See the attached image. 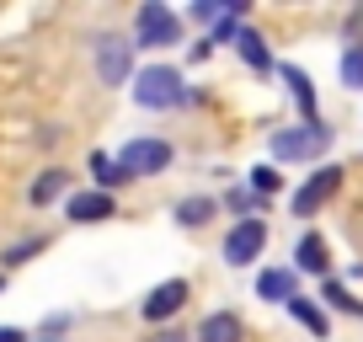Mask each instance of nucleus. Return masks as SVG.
Listing matches in <instances>:
<instances>
[{
	"instance_id": "nucleus-6",
	"label": "nucleus",
	"mask_w": 363,
	"mask_h": 342,
	"mask_svg": "<svg viewBox=\"0 0 363 342\" xmlns=\"http://www.w3.org/2000/svg\"><path fill=\"white\" fill-rule=\"evenodd\" d=\"M262 246H267V225H262V219H240V225L225 236V263L230 267H251Z\"/></svg>"
},
{
	"instance_id": "nucleus-11",
	"label": "nucleus",
	"mask_w": 363,
	"mask_h": 342,
	"mask_svg": "<svg viewBox=\"0 0 363 342\" xmlns=\"http://www.w3.org/2000/svg\"><path fill=\"white\" fill-rule=\"evenodd\" d=\"M284 80L294 86V102H299V113H305V123H320V107H315V92H310V80L299 75L294 65H284Z\"/></svg>"
},
{
	"instance_id": "nucleus-8",
	"label": "nucleus",
	"mask_w": 363,
	"mask_h": 342,
	"mask_svg": "<svg viewBox=\"0 0 363 342\" xmlns=\"http://www.w3.org/2000/svg\"><path fill=\"white\" fill-rule=\"evenodd\" d=\"M182 305H187V278H166V284H155L145 294L139 310H145V321H171Z\"/></svg>"
},
{
	"instance_id": "nucleus-18",
	"label": "nucleus",
	"mask_w": 363,
	"mask_h": 342,
	"mask_svg": "<svg viewBox=\"0 0 363 342\" xmlns=\"http://www.w3.org/2000/svg\"><path fill=\"white\" fill-rule=\"evenodd\" d=\"M289 310H294V316L305 321L315 337H326V331H331V326H326V316H320V305H310V299H299V294H294V299H289Z\"/></svg>"
},
{
	"instance_id": "nucleus-4",
	"label": "nucleus",
	"mask_w": 363,
	"mask_h": 342,
	"mask_svg": "<svg viewBox=\"0 0 363 342\" xmlns=\"http://www.w3.org/2000/svg\"><path fill=\"white\" fill-rule=\"evenodd\" d=\"M128 65H134V43L128 38H118V33L96 38V75H102V86H123Z\"/></svg>"
},
{
	"instance_id": "nucleus-5",
	"label": "nucleus",
	"mask_w": 363,
	"mask_h": 342,
	"mask_svg": "<svg viewBox=\"0 0 363 342\" xmlns=\"http://www.w3.org/2000/svg\"><path fill=\"white\" fill-rule=\"evenodd\" d=\"M118 166H123L128 177H155V171L171 166V145L166 139H134V145H123Z\"/></svg>"
},
{
	"instance_id": "nucleus-15",
	"label": "nucleus",
	"mask_w": 363,
	"mask_h": 342,
	"mask_svg": "<svg viewBox=\"0 0 363 342\" xmlns=\"http://www.w3.org/2000/svg\"><path fill=\"white\" fill-rule=\"evenodd\" d=\"M65 187H69V177H65V171H43V177L33 182V204H54V198L65 193Z\"/></svg>"
},
{
	"instance_id": "nucleus-20",
	"label": "nucleus",
	"mask_w": 363,
	"mask_h": 342,
	"mask_svg": "<svg viewBox=\"0 0 363 342\" xmlns=\"http://www.w3.org/2000/svg\"><path fill=\"white\" fill-rule=\"evenodd\" d=\"M251 187H257V193H278V171H272V166H257V171H251Z\"/></svg>"
},
{
	"instance_id": "nucleus-22",
	"label": "nucleus",
	"mask_w": 363,
	"mask_h": 342,
	"mask_svg": "<svg viewBox=\"0 0 363 342\" xmlns=\"http://www.w3.org/2000/svg\"><path fill=\"white\" fill-rule=\"evenodd\" d=\"M326 299H331L337 310H358V299H352V294H347L342 284H326Z\"/></svg>"
},
{
	"instance_id": "nucleus-10",
	"label": "nucleus",
	"mask_w": 363,
	"mask_h": 342,
	"mask_svg": "<svg viewBox=\"0 0 363 342\" xmlns=\"http://www.w3.org/2000/svg\"><path fill=\"white\" fill-rule=\"evenodd\" d=\"M257 294H262V299H284V305H289V299H294V273H284V267H267V273L257 278Z\"/></svg>"
},
{
	"instance_id": "nucleus-9",
	"label": "nucleus",
	"mask_w": 363,
	"mask_h": 342,
	"mask_svg": "<svg viewBox=\"0 0 363 342\" xmlns=\"http://www.w3.org/2000/svg\"><path fill=\"white\" fill-rule=\"evenodd\" d=\"M113 214V198L107 193H75L69 198V219L75 225H96V219H107Z\"/></svg>"
},
{
	"instance_id": "nucleus-3",
	"label": "nucleus",
	"mask_w": 363,
	"mask_h": 342,
	"mask_svg": "<svg viewBox=\"0 0 363 342\" xmlns=\"http://www.w3.org/2000/svg\"><path fill=\"white\" fill-rule=\"evenodd\" d=\"M134 33H139V43H145V48H171V43H182L177 11H171V6H160V0H145V6H139Z\"/></svg>"
},
{
	"instance_id": "nucleus-23",
	"label": "nucleus",
	"mask_w": 363,
	"mask_h": 342,
	"mask_svg": "<svg viewBox=\"0 0 363 342\" xmlns=\"http://www.w3.org/2000/svg\"><path fill=\"white\" fill-rule=\"evenodd\" d=\"M0 342H27V331H16V326H0Z\"/></svg>"
},
{
	"instance_id": "nucleus-14",
	"label": "nucleus",
	"mask_w": 363,
	"mask_h": 342,
	"mask_svg": "<svg viewBox=\"0 0 363 342\" xmlns=\"http://www.w3.org/2000/svg\"><path fill=\"white\" fill-rule=\"evenodd\" d=\"M91 177H96V187H118V182L128 177V171L118 166L113 155H102V150H96V155H91Z\"/></svg>"
},
{
	"instance_id": "nucleus-2",
	"label": "nucleus",
	"mask_w": 363,
	"mask_h": 342,
	"mask_svg": "<svg viewBox=\"0 0 363 342\" xmlns=\"http://www.w3.org/2000/svg\"><path fill=\"white\" fill-rule=\"evenodd\" d=\"M326 145H331V128H320V123L278 128L272 134V160H315V155H326Z\"/></svg>"
},
{
	"instance_id": "nucleus-7",
	"label": "nucleus",
	"mask_w": 363,
	"mask_h": 342,
	"mask_svg": "<svg viewBox=\"0 0 363 342\" xmlns=\"http://www.w3.org/2000/svg\"><path fill=\"white\" fill-rule=\"evenodd\" d=\"M337 182H342V166H320L315 177H310V182L294 193V214H299V219H310V214H315V209L326 204L331 193H337Z\"/></svg>"
},
{
	"instance_id": "nucleus-25",
	"label": "nucleus",
	"mask_w": 363,
	"mask_h": 342,
	"mask_svg": "<svg viewBox=\"0 0 363 342\" xmlns=\"http://www.w3.org/2000/svg\"><path fill=\"white\" fill-rule=\"evenodd\" d=\"M0 289H6V278H0Z\"/></svg>"
},
{
	"instance_id": "nucleus-19",
	"label": "nucleus",
	"mask_w": 363,
	"mask_h": 342,
	"mask_svg": "<svg viewBox=\"0 0 363 342\" xmlns=\"http://www.w3.org/2000/svg\"><path fill=\"white\" fill-rule=\"evenodd\" d=\"M342 80H347L352 92L363 86V43H358V48H347V59H342Z\"/></svg>"
},
{
	"instance_id": "nucleus-17",
	"label": "nucleus",
	"mask_w": 363,
	"mask_h": 342,
	"mask_svg": "<svg viewBox=\"0 0 363 342\" xmlns=\"http://www.w3.org/2000/svg\"><path fill=\"white\" fill-rule=\"evenodd\" d=\"M299 267H305V273H326V246H320V236L299 241Z\"/></svg>"
},
{
	"instance_id": "nucleus-13",
	"label": "nucleus",
	"mask_w": 363,
	"mask_h": 342,
	"mask_svg": "<svg viewBox=\"0 0 363 342\" xmlns=\"http://www.w3.org/2000/svg\"><path fill=\"white\" fill-rule=\"evenodd\" d=\"M235 48H240V59H246L251 70H272V54H267V43H262L257 33H246V27H240V33H235Z\"/></svg>"
},
{
	"instance_id": "nucleus-21",
	"label": "nucleus",
	"mask_w": 363,
	"mask_h": 342,
	"mask_svg": "<svg viewBox=\"0 0 363 342\" xmlns=\"http://www.w3.org/2000/svg\"><path fill=\"white\" fill-rule=\"evenodd\" d=\"M33 251H43V236H33V241H22V246H11V251H6V263H27V257H33Z\"/></svg>"
},
{
	"instance_id": "nucleus-16",
	"label": "nucleus",
	"mask_w": 363,
	"mask_h": 342,
	"mask_svg": "<svg viewBox=\"0 0 363 342\" xmlns=\"http://www.w3.org/2000/svg\"><path fill=\"white\" fill-rule=\"evenodd\" d=\"M177 219H182V225H208V219H214V204H208V198H182V204H177Z\"/></svg>"
},
{
	"instance_id": "nucleus-1",
	"label": "nucleus",
	"mask_w": 363,
	"mask_h": 342,
	"mask_svg": "<svg viewBox=\"0 0 363 342\" xmlns=\"http://www.w3.org/2000/svg\"><path fill=\"white\" fill-rule=\"evenodd\" d=\"M134 96H139V107H155V113H166V107H182L187 86H182V75H177L171 65H150L145 75L134 80Z\"/></svg>"
},
{
	"instance_id": "nucleus-12",
	"label": "nucleus",
	"mask_w": 363,
	"mask_h": 342,
	"mask_svg": "<svg viewBox=\"0 0 363 342\" xmlns=\"http://www.w3.org/2000/svg\"><path fill=\"white\" fill-rule=\"evenodd\" d=\"M198 342H240V321L219 310V316H208L203 326H198Z\"/></svg>"
},
{
	"instance_id": "nucleus-24",
	"label": "nucleus",
	"mask_w": 363,
	"mask_h": 342,
	"mask_svg": "<svg viewBox=\"0 0 363 342\" xmlns=\"http://www.w3.org/2000/svg\"><path fill=\"white\" fill-rule=\"evenodd\" d=\"M150 342H187V331H155Z\"/></svg>"
}]
</instances>
